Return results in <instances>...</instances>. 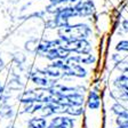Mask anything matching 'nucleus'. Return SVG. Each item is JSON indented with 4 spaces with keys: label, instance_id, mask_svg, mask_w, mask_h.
I'll return each mask as SVG.
<instances>
[{
    "label": "nucleus",
    "instance_id": "7",
    "mask_svg": "<svg viewBox=\"0 0 128 128\" xmlns=\"http://www.w3.org/2000/svg\"><path fill=\"white\" fill-rule=\"evenodd\" d=\"M117 128H128V124H124V125H119Z\"/></svg>",
    "mask_w": 128,
    "mask_h": 128
},
{
    "label": "nucleus",
    "instance_id": "4",
    "mask_svg": "<svg viewBox=\"0 0 128 128\" xmlns=\"http://www.w3.org/2000/svg\"><path fill=\"white\" fill-rule=\"evenodd\" d=\"M29 128H47V120L44 117H34L29 120Z\"/></svg>",
    "mask_w": 128,
    "mask_h": 128
},
{
    "label": "nucleus",
    "instance_id": "1",
    "mask_svg": "<svg viewBox=\"0 0 128 128\" xmlns=\"http://www.w3.org/2000/svg\"><path fill=\"white\" fill-rule=\"evenodd\" d=\"M92 28L87 24H76V25H66L58 28L57 34L58 38L65 42L73 40L87 39L92 34Z\"/></svg>",
    "mask_w": 128,
    "mask_h": 128
},
{
    "label": "nucleus",
    "instance_id": "8",
    "mask_svg": "<svg viewBox=\"0 0 128 128\" xmlns=\"http://www.w3.org/2000/svg\"><path fill=\"white\" fill-rule=\"evenodd\" d=\"M2 68H4V62H2V60H1V57H0V72H1Z\"/></svg>",
    "mask_w": 128,
    "mask_h": 128
},
{
    "label": "nucleus",
    "instance_id": "6",
    "mask_svg": "<svg viewBox=\"0 0 128 128\" xmlns=\"http://www.w3.org/2000/svg\"><path fill=\"white\" fill-rule=\"evenodd\" d=\"M116 49L120 50V52H128V41L127 40H122V41L118 42Z\"/></svg>",
    "mask_w": 128,
    "mask_h": 128
},
{
    "label": "nucleus",
    "instance_id": "9",
    "mask_svg": "<svg viewBox=\"0 0 128 128\" xmlns=\"http://www.w3.org/2000/svg\"><path fill=\"white\" fill-rule=\"evenodd\" d=\"M2 92H4V87H2V85L0 84V94L2 93Z\"/></svg>",
    "mask_w": 128,
    "mask_h": 128
},
{
    "label": "nucleus",
    "instance_id": "2",
    "mask_svg": "<svg viewBox=\"0 0 128 128\" xmlns=\"http://www.w3.org/2000/svg\"><path fill=\"white\" fill-rule=\"evenodd\" d=\"M63 47L69 52H73L77 54H88L92 50V44L86 39L82 40H73V41H64Z\"/></svg>",
    "mask_w": 128,
    "mask_h": 128
},
{
    "label": "nucleus",
    "instance_id": "3",
    "mask_svg": "<svg viewBox=\"0 0 128 128\" xmlns=\"http://www.w3.org/2000/svg\"><path fill=\"white\" fill-rule=\"evenodd\" d=\"M74 9L76 13H77V16H80V17L90 16L95 12V7H94L93 2L89 1V0H85V1L80 0L79 2H77L74 5Z\"/></svg>",
    "mask_w": 128,
    "mask_h": 128
},
{
    "label": "nucleus",
    "instance_id": "10",
    "mask_svg": "<svg viewBox=\"0 0 128 128\" xmlns=\"http://www.w3.org/2000/svg\"><path fill=\"white\" fill-rule=\"evenodd\" d=\"M6 128H12V127H6Z\"/></svg>",
    "mask_w": 128,
    "mask_h": 128
},
{
    "label": "nucleus",
    "instance_id": "5",
    "mask_svg": "<svg viewBox=\"0 0 128 128\" xmlns=\"http://www.w3.org/2000/svg\"><path fill=\"white\" fill-rule=\"evenodd\" d=\"M64 113H66L69 116H80L84 113V108L82 106H73V105H68L65 106V112Z\"/></svg>",
    "mask_w": 128,
    "mask_h": 128
}]
</instances>
